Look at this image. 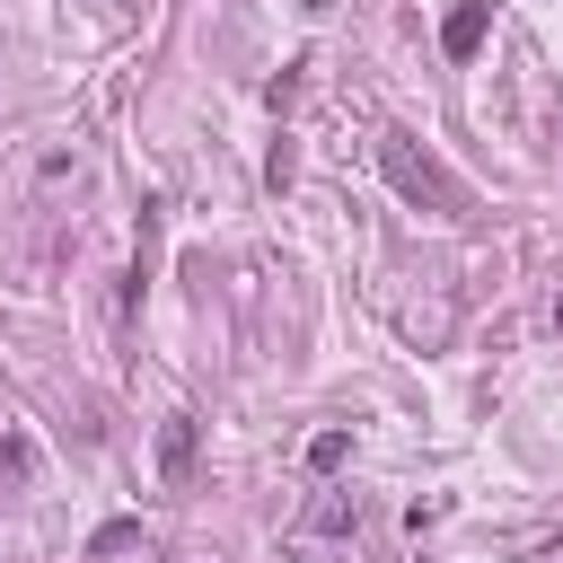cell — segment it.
<instances>
[{"mask_svg": "<svg viewBox=\"0 0 563 563\" xmlns=\"http://www.w3.org/2000/svg\"><path fill=\"white\" fill-rule=\"evenodd\" d=\"M378 167H387V185H396L405 202H422V211H449V220L466 211V185H457V176H449V167H440V158H431L413 132H378Z\"/></svg>", "mask_w": 563, "mask_h": 563, "instance_id": "cell-1", "label": "cell"}, {"mask_svg": "<svg viewBox=\"0 0 563 563\" xmlns=\"http://www.w3.org/2000/svg\"><path fill=\"white\" fill-rule=\"evenodd\" d=\"M194 449H202V422L194 413H167L158 422V484H185L194 475Z\"/></svg>", "mask_w": 563, "mask_h": 563, "instance_id": "cell-2", "label": "cell"}, {"mask_svg": "<svg viewBox=\"0 0 563 563\" xmlns=\"http://www.w3.org/2000/svg\"><path fill=\"white\" fill-rule=\"evenodd\" d=\"M484 26H493V9H484V0H457V9H449V26H440V53H449V62H466V53L484 44Z\"/></svg>", "mask_w": 563, "mask_h": 563, "instance_id": "cell-3", "label": "cell"}, {"mask_svg": "<svg viewBox=\"0 0 563 563\" xmlns=\"http://www.w3.org/2000/svg\"><path fill=\"white\" fill-rule=\"evenodd\" d=\"M352 519H361V493H343V484H334V493H317V501H308V519H299V528H308V537H352Z\"/></svg>", "mask_w": 563, "mask_h": 563, "instance_id": "cell-4", "label": "cell"}, {"mask_svg": "<svg viewBox=\"0 0 563 563\" xmlns=\"http://www.w3.org/2000/svg\"><path fill=\"white\" fill-rule=\"evenodd\" d=\"M343 457H352V431H343V422H325V431L308 440V466H317V475H334Z\"/></svg>", "mask_w": 563, "mask_h": 563, "instance_id": "cell-5", "label": "cell"}, {"mask_svg": "<svg viewBox=\"0 0 563 563\" xmlns=\"http://www.w3.org/2000/svg\"><path fill=\"white\" fill-rule=\"evenodd\" d=\"M26 475H35V449H26V440H0V501H9Z\"/></svg>", "mask_w": 563, "mask_h": 563, "instance_id": "cell-6", "label": "cell"}, {"mask_svg": "<svg viewBox=\"0 0 563 563\" xmlns=\"http://www.w3.org/2000/svg\"><path fill=\"white\" fill-rule=\"evenodd\" d=\"M554 325H563V299H554Z\"/></svg>", "mask_w": 563, "mask_h": 563, "instance_id": "cell-7", "label": "cell"}, {"mask_svg": "<svg viewBox=\"0 0 563 563\" xmlns=\"http://www.w3.org/2000/svg\"><path fill=\"white\" fill-rule=\"evenodd\" d=\"M299 9H325V0H299Z\"/></svg>", "mask_w": 563, "mask_h": 563, "instance_id": "cell-8", "label": "cell"}]
</instances>
